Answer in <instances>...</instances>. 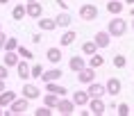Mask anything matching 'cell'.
I'll list each match as a JSON object with an SVG mask.
<instances>
[{"mask_svg": "<svg viewBox=\"0 0 134 116\" xmlns=\"http://www.w3.org/2000/svg\"><path fill=\"white\" fill-rule=\"evenodd\" d=\"M7 89V84H5V80H0V91H5Z\"/></svg>", "mask_w": 134, "mask_h": 116, "instance_id": "74e56055", "label": "cell"}, {"mask_svg": "<svg viewBox=\"0 0 134 116\" xmlns=\"http://www.w3.org/2000/svg\"><path fill=\"white\" fill-rule=\"evenodd\" d=\"M0 32H2V25H0Z\"/></svg>", "mask_w": 134, "mask_h": 116, "instance_id": "f6af8a7d", "label": "cell"}, {"mask_svg": "<svg viewBox=\"0 0 134 116\" xmlns=\"http://www.w3.org/2000/svg\"><path fill=\"white\" fill-rule=\"evenodd\" d=\"M16 73H18V78H21L23 82H27L30 78H32V66L27 64V59H21V62L16 64Z\"/></svg>", "mask_w": 134, "mask_h": 116, "instance_id": "30bf717a", "label": "cell"}, {"mask_svg": "<svg viewBox=\"0 0 134 116\" xmlns=\"http://www.w3.org/2000/svg\"><path fill=\"white\" fill-rule=\"evenodd\" d=\"M5 39H7V34L0 32V50H5Z\"/></svg>", "mask_w": 134, "mask_h": 116, "instance_id": "8d00e7d4", "label": "cell"}, {"mask_svg": "<svg viewBox=\"0 0 134 116\" xmlns=\"http://www.w3.org/2000/svg\"><path fill=\"white\" fill-rule=\"evenodd\" d=\"M41 75H43V66L41 64H34V66H32V78H34V80H41Z\"/></svg>", "mask_w": 134, "mask_h": 116, "instance_id": "d6a6232c", "label": "cell"}, {"mask_svg": "<svg viewBox=\"0 0 134 116\" xmlns=\"http://www.w3.org/2000/svg\"><path fill=\"white\" fill-rule=\"evenodd\" d=\"M18 62H21V57H18V52H16V50H5V57H2V64H5V66L16 68Z\"/></svg>", "mask_w": 134, "mask_h": 116, "instance_id": "ac0fdd59", "label": "cell"}, {"mask_svg": "<svg viewBox=\"0 0 134 116\" xmlns=\"http://www.w3.org/2000/svg\"><path fill=\"white\" fill-rule=\"evenodd\" d=\"M59 116H71V114H75V102L71 100V98H59V102H57V109H55Z\"/></svg>", "mask_w": 134, "mask_h": 116, "instance_id": "3957f363", "label": "cell"}, {"mask_svg": "<svg viewBox=\"0 0 134 116\" xmlns=\"http://www.w3.org/2000/svg\"><path fill=\"white\" fill-rule=\"evenodd\" d=\"M86 107H89L91 116H102V114L107 112V105H105V100H102V98H91Z\"/></svg>", "mask_w": 134, "mask_h": 116, "instance_id": "52a82bcc", "label": "cell"}, {"mask_svg": "<svg viewBox=\"0 0 134 116\" xmlns=\"http://www.w3.org/2000/svg\"><path fill=\"white\" fill-rule=\"evenodd\" d=\"M0 116H5V107H0Z\"/></svg>", "mask_w": 134, "mask_h": 116, "instance_id": "60d3db41", "label": "cell"}, {"mask_svg": "<svg viewBox=\"0 0 134 116\" xmlns=\"http://www.w3.org/2000/svg\"><path fill=\"white\" fill-rule=\"evenodd\" d=\"M123 2H125V5H134V0H123Z\"/></svg>", "mask_w": 134, "mask_h": 116, "instance_id": "ab89813d", "label": "cell"}, {"mask_svg": "<svg viewBox=\"0 0 134 116\" xmlns=\"http://www.w3.org/2000/svg\"><path fill=\"white\" fill-rule=\"evenodd\" d=\"M7 2H9V0H0V5H7Z\"/></svg>", "mask_w": 134, "mask_h": 116, "instance_id": "b9f144b4", "label": "cell"}, {"mask_svg": "<svg viewBox=\"0 0 134 116\" xmlns=\"http://www.w3.org/2000/svg\"><path fill=\"white\" fill-rule=\"evenodd\" d=\"M130 16H132V18H134V5H132V7H130Z\"/></svg>", "mask_w": 134, "mask_h": 116, "instance_id": "f35d334b", "label": "cell"}, {"mask_svg": "<svg viewBox=\"0 0 134 116\" xmlns=\"http://www.w3.org/2000/svg\"><path fill=\"white\" fill-rule=\"evenodd\" d=\"M96 52H98L96 41H84V43H82V55H84V57H91V55H96Z\"/></svg>", "mask_w": 134, "mask_h": 116, "instance_id": "d4e9b609", "label": "cell"}, {"mask_svg": "<svg viewBox=\"0 0 134 116\" xmlns=\"http://www.w3.org/2000/svg\"><path fill=\"white\" fill-rule=\"evenodd\" d=\"M71 100L75 102V107H86V105H89V100H91V96H89V91L77 89V91L71 96Z\"/></svg>", "mask_w": 134, "mask_h": 116, "instance_id": "7c38bea8", "label": "cell"}, {"mask_svg": "<svg viewBox=\"0 0 134 116\" xmlns=\"http://www.w3.org/2000/svg\"><path fill=\"white\" fill-rule=\"evenodd\" d=\"M62 46H52V48H48V50H46V59H48L50 64L52 66H59L62 64Z\"/></svg>", "mask_w": 134, "mask_h": 116, "instance_id": "9c48e42d", "label": "cell"}, {"mask_svg": "<svg viewBox=\"0 0 134 116\" xmlns=\"http://www.w3.org/2000/svg\"><path fill=\"white\" fill-rule=\"evenodd\" d=\"M75 39H77V32H73V30H66L62 34V39H59V46L62 48H68V46L75 43Z\"/></svg>", "mask_w": 134, "mask_h": 116, "instance_id": "7402d4cb", "label": "cell"}, {"mask_svg": "<svg viewBox=\"0 0 134 116\" xmlns=\"http://www.w3.org/2000/svg\"><path fill=\"white\" fill-rule=\"evenodd\" d=\"M41 39H43V36H41V32H34V34L30 36V41H32V43H41Z\"/></svg>", "mask_w": 134, "mask_h": 116, "instance_id": "e575fe53", "label": "cell"}, {"mask_svg": "<svg viewBox=\"0 0 134 116\" xmlns=\"http://www.w3.org/2000/svg\"><path fill=\"white\" fill-rule=\"evenodd\" d=\"M55 112H52V107H48V105H41V107L34 112V116H52Z\"/></svg>", "mask_w": 134, "mask_h": 116, "instance_id": "1f68e13d", "label": "cell"}, {"mask_svg": "<svg viewBox=\"0 0 134 116\" xmlns=\"http://www.w3.org/2000/svg\"><path fill=\"white\" fill-rule=\"evenodd\" d=\"M86 66V59L82 57V55H73L71 59H68V68H71L73 73H77V71H82Z\"/></svg>", "mask_w": 134, "mask_h": 116, "instance_id": "e0dca14e", "label": "cell"}, {"mask_svg": "<svg viewBox=\"0 0 134 116\" xmlns=\"http://www.w3.org/2000/svg\"><path fill=\"white\" fill-rule=\"evenodd\" d=\"M21 93L27 98V100H36L39 96H41V89L36 87V84H32V82H23V89H21Z\"/></svg>", "mask_w": 134, "mask_h": 116, "instance_id": "ba28073f", "label": "cell"}, {"mask_svg": "<svg viewBox=\"0 0 134 116\" xmlns=\"http://www.w3.org/2000/svg\"><path fill=\"white\" fill-rule=\"evenodd\" d=\"M16 52H18V57H21V59H27V62H30V59H34V52L30 50V48H25V46H18Z\"/></svg>", "mask_w": 134, "mask_h": 116, "instance_id": "83f0119b", "label": "cell"}, {"mask_svg": "<svg viewBox=\"0 0 134 116\" xmlns=\"http://www.w3.org/2000/svg\"><path fill=\"white\" fill-rule=\"evenodd\" d=\"M62 75H64L62 68H59V66H52V68H48V71H43L41 80H43V84H46V82H59Z\"/></svg>", "mask_w": 134, "mask_h": 116, "instance_id": "8fae6325", "label": "cell"}, {"mask_svg": "<svg viewBox=\"0 0 134 116\" xmlns=\"http://www.w3.org/2000/svg\"><path fill=\"white\" fill-rule=\"evenodd\" d=\"M7 75H9V66L0 64V80H7Z\"/></svg>", "mask_w": 134, "mask_h": 116, "instance_id": "836d02e7", "label": "cell"}, {"mask_svg": "<svg viewBox=\"0 0 134 116\" xmlns=\"http://www.w3.org/2000/svg\"><path fill=\"white\" fill-rule=\"evenodd\" d=\"M36 23H39V30H41V32H52V30H57V21H55V18H46V16H41Z\"/></svg>", "mask_w": 134, "mask_h": 116, "instance_id": "44dd1931", "label": "cell"}, {"mask_svg": "<svg viewBox=\"0 0 134 116\" xmlns=\"http://www.w3.org/2000/svg\"><path fill=\"white\" fill-rule=\"evenodd\" d=\"M80 18H82V21H96V18H98V7H96L93 2H84V5L80 7Z\"/></svg>", "mask_w": 134, "mask_h": 116, "instance_id": "277c9868", "label": "cell"}, {"mask_svg": "<svg viewBox=\"0 0 134 116\" xmlns=\"http://www.w3.org/2000/svg\"><path fill=\"white\" fill-rule=\"evenodd\" d=\"M27 109H30V100L23 96V98H16V100L5 109V116H21V114H25Z\"/></svg>", "mask_w": 134, "mask_h": 116, "instance_id": "7a4b0ae2", "label": "cell"}, {"mask_svg": "<svg viewBox=\"0 0 134 116\" xmlns=\"http://www.w3.org/2000/svg\"><path fill=\"white\" fill-rule=\"evenodd\" d=\"M93 41H96L98 48H109V43H111V34H109L107 30H102V32H98V34L93 36Z\"/></svg>", "mask_w": 134, "mask_h": 116, "instance_id": "9a60e30c", "label": "cell"}, {"mask_svg": "<svg viewBox=\"0 0 134 116\" xmlns=\"http://www.w3.org/2000/svg\"><path fill=\"white\" fill-rule=\"evenodd\" d=\"M25 2H18V5H14V9H12V18L14 21H23L25 18Z\"/></svg>", "mask_w": 134, "mask_h": 116, "instance_id": "cb8c5ba5", "label": "cell"}, {"mask_svg": "<svg viewBox=\"0 0 134 116\" xmlns=\"http://www.w3.org/2000/svg\"><path fill=\"white\" fill-rule=\"evenodd\" d=\"M105 87H107V93L116 98V96H118L120 91H123V82H120L118 78H109V80L105 82Z\"/></svg>", "mask_w": 134, "mask_h": 116, "instance_id": "4fadbf2b", "label": "cell"}, {"mask_svg": "<svg viewBox=\"0 0 134 116\" xmlns=\"http://www.w3.org/2000/svg\"><path fill=\"white\" fill-rule=\"evenodd\" d=\"M18 96H16V91H9V89H5V91H0V107H5L7 109L12 102L16 100Z\"/></svg>", "mask_w": 134, "mask_h": 116, "instance_id": "ffe728a7", "label": "cell"}, {"mask_svg": "<svg viewBox=\"0 0 134 116\" xmlns=\"http://www.w3.org/2000/svg\"><path fill=\"white\" fill-rule=\"evenodd\" d=\"M57 102H59V96H57V93H50V91H46V96H43V105H48V107L57 109Z\"/></svg>", "mask_w": 134, "mask_h": 116, "instance_id": "4316f807", "label": "cell"}, {"mask_svg": "<svg viewBox=\"0 0 134 116\" xmlns=\"http://www.w3.org/2000/svg\"><path fill=\"white\" fill-rule=\"evenodd\" d=\"M107 32L111 34V39H118V36H123L127 32V21H123L120 16H114L111 21H109V25H107Z\"/></svg>", "mask_w": 134, "mask_h": 116, "instance_id": "6da1fadb", "label": "cell"}, {"mask_svg": "<svg viewBox=\"0 0 134 116\" xmlns=\"http://www.w3.org/2000/svg\"><path fill=\"white\" fill-rule=\"evenodd\" d=\"M86 91H89V96H91V98H102V96L107 93V87L93 80L91 84H86Z\"/></svg>", "mask_w": 134, "mask_h": 116, "instance_id": "5bb4252c", "label": "cell"}, {"mask_svg": "<svg viewBox=\"0 0 134 116\" xmlns=\"http://www.w3.org/2000/svg\"><path fill=\"white\" fill-rule=\"evenodd\" d=\"M46 91H50V93H57L59 98L68 96V89L64 87V84H59V82H46Z\"/></svg>", "mask_w": 134, "mask_h": 116, "instance_id": "2e32d148", "label": "cell"}, {"mask_svg": "<svg viewBox=\"0 0 134 116\" xmlns=\"http://www.w3.org/2000/svg\"><path fill=\"white\" fill-rule=\"evenodd\" d=\"M75 75H77V82H80V84H91V82L96 80V68H91V66L86 64L84 68L77 71Z\"/></svg>", "mask_w": 134, "mask_h": 116, "instance_id": "8992f818", "label": "cell"}, {"mask_svg": "<svg viewBox=\"0 0 134 116\" xmlns=\"http://www.w3.org/2000/svg\"><path fill=\"white\" fill-rule=\"evenodd\" d=\"M25 2H32V0H25Z\"/></svg>", "mask_w": 134, "mask_h": 116, "instance_id": "ee69618b", "label": "cell"}, {"mask_svg": "<svg viewBox=\"0 0 134 116\" xmlns=\"http://www.w3.org/2000/svg\"><path fill=\"white\" fill-rule=\"evenodd\" d=\"M25 14L30 16V18H34V21H39L43 16V5L39 2V0H32V2H25Z\"/></svg>", "mask_w": 134, "mask_h": 116, "instance_id": "5b68a950", "label": "cell"}, {"mask_svg": "<svg viewBox=\"0 0 134 116\" xmlns=\"http://www.w3.org/2000/svg\"><path fill=\"white\" fill-rule=\"evenodd\" d=\"M132 30H134V18H132Z\"/></svg>", "mask_w": 134, "mask_h": 116, "instance_id": "7bdbcfd3", "label": "cell"}, {"mask_svg": "<svg viewBox=\"0 0 134 116\" xmlns=\"http://www.w3.org/2000/svg\"><path fill=\"white\" fill-rule=\"evenodd\" d=\"M55 21H57V27H71L73 16L68 14V12H59V14L55 16Z\"/></svg>", "mask_w": 134, "mask_h": 116, "instance_id": "603a6c76", "label": "cell"}, {"mask_svg": "<svg viewBox=\"0 0 134 116\" xmlns=\"http://www.w3.org/2000/svg\"><path fill=\"white\" fill-rule=\"evenodd\" d=\"M116 114H118V116H130V114H132V109H130L127 102H120L118 107H116Z\"/></svg>", "mask_w": 134, "mask_h": 116, "instance_id": "4dcf8cb0", "label": "cell"}, {"mask_svg": "<svg viewBox=\"0 0 134 116\" xmlns=\"http://www.w3.org/2000/svg\"><path fill=\"white\" fill-rule=\"evenodd\" d=\"M107 12L111 16H120L125 12V2H120V0H109V2H107Z\"/></svg>", "mask_w": 134, "mask_h": 116, "instance_id": "d6986e66", "label": "cell"}, {"mask_svg": "<svg viewBox=\"0 0 134 116\" xmlns=\"http://www.w3.org/2000/svg\"><path fill=\"white\" fill-rule=\"evenodd\" d=\"M57 2V7L62 9V12H68V2H66V0H55Z\"/></svg>", "mask_w": 134, "mask_h": 116, "instance_id": "d590c367", "label": "cell"}, {"mask_svg": "<svg viewBox=\"0 0 134 116\" xmlns=\"http://www.w3.org/2000/svg\"><path fill=\"white\" fill-rule=\"evenodd\" d=\"M18 39H16V36H7V39H5V50H16V48H18Z\"/></svg>", "mask_w": 134, "mask_h": 116, "instance_id": "f1b7e54d", "label": "cell"}, {"mask_svg": "<svg viewBox=\"0 0 134 116\" xmlns=\"http://www.w3.org/2000/svg\"><path fill=\"white\" fill-rule=\"evenodd\" d=\"M89 66H91V68H96V71H98L100 66H105V57H102V55H100V52H96V55H91V57H89Z\"/></svg>", "mask_w": 134, "mask_h": 116, "instance_id": "484cf974", "label": "cell"}, {"mask_svg": "<svg viewBox=\"0 0 134 116\" xmlns=\"http://www.w3.org/2000/svg\"><path fill=\"white\" fill-rule=\"evenodd\" d=\"M111 64H114V68H125V66H127V57H123V55H116V57L111 59Z\"/></svg>", "mask_w": 134, "mask_h": 116, "instance_id": "f546056e", "label": "cell"}]
</instances>
